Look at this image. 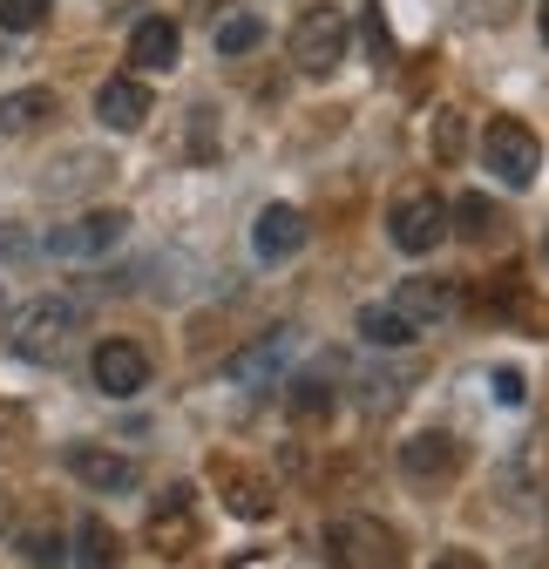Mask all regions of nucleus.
<instances>
[{"label": "nucleus", "instance_id": "obj_8", "mask_svg": "<svg viewBox=\"0 0 549 569\" xmlns=\"http://www.w3.org/2000/svg\"><path fill=\"white\" fill-rule=\"evenodd\" d=\"M89 367H96V387L116 393V400H129V393H143V387H150V352H143V346H129V339H102Z\"/></svg>", "mask_w": 549, "mask_h": 569}, {"label": "nucleus", "instance_id": "obj_11", "mask_svg": "<svg viewBox=\"0 0 549 569\" xmlns=\"http://www.w3.org/2000/svg\"><path fill=\"white\" fill-rule=\"evenodd\" d=\"M96 116H102L109 129H143V116H150V89H143V82H102Z\"/></svg>", "mask_w": 549, "mask_h": 569}, {"label": "nucleus", "instance_id": "obj_26", "mask_svg": "<svg viewBox=\"0 0 549 569\" xmlns=\"http://www.w3.org/2000/svg\"><path fill=\"white\" fill-rule=\"evenodd\" d=\"M461 14H475V21H502L509 0H461Z\"/></svg>", "mask_w": 549, "mask_h": 569}, {"label": "nucleus", "instance_id": "obj_13", "mask_svg": "<svg viewBox=\"0 0 549 569\" xmlns=\"http://www.w3.org/2000/svg\"><path fill=\"white\" fill-rule=\"evenodd\" d=\"M129 61L136 68H177V21H136Z\"/></svg>", "mask_w": 549, "mask_h": 569}, {"label": "nucleus", "instance_id": "obj_14", "mask_svg": "<svg viewBox=\"0 0 549 569\" xmlns=\"http://www.w3.org/2000/svg\"><path fill=\"white\" fill-rule=\"evenodd\" d=\"M393 306H400L407 319H415V326H428V319H441V312L455 306V292H448V284H441V278H407Z\"/></svg>", "mask_w": 549, "mask_h": 569}, {"label": "nucleus", "instance_id": "obj_24", "mask_svg": "<svg viewBox=\"0 0 549 569\" xmlns=\"http://www.w3.org/2000/svg\"><path fill=\"white\" fill-rule=\"evenodd\" d=\"M292 413H326V387L319 380H292Z\"/></svg>", "mask_w": 549, "mask_h": 569}, {"label": "nucleus", "instance_id": "obj_5", "mask_svg": "<svg viewBox=\"0 0 549 569\" xmlns=\"http://www.w3.org/2000/svg\"><path fill=\"white\" fill-rule=\"evenodd\" d=\"M326 542H332V562H373V569H393L400 562V536L387 529V522H332L326 529Z\"/></svg>", "mask_w": 549, "mask_h": 569}, {"label": "nucleus", "instance_id": "obj_22", "mask_svg": "<svg viewBox=\"0 0 549 569\" xmlns=\"http://www.w3.org/2000/svg\"><path fill=\"white\" fill-rule=\"evenodd\" d=\"M41 21H48V0H0V28L8 34H28Z\"/></svg>", "mask_w": 549, "mask_h": 569}, {"label": "nucleus", "instance_id": "obj_12", "mask_svg": "<svg viewBox=\"0 0 549 569\" xmlns=\"http://www.w3.org/2000/svg\"><path fill=\"white\" fill-rule=\"evenodd\" d=\"M183 509H190V488H170L163 509H157V522H150V542H157L163 556H183V549L197 542V529L183 522Z\"/></svg>", "mask_w": 549, "mask_h": 569}, {"label": "nucleus", "instance_id": "obj_7", "mask_svg": "<svg viewBox=\"0 0 549 569\" xmlns=\"http://www.w3.org/2000/svg\"><path fill=\"white\" fill-rule=\"evenodd\" d=\"M122 231H129L122 210H89V218L48 231V251H54V258H102L109 244H122Z\"/></svg>", "mask_w": 549, "mask_h": 569}, {"label": "nucleus", "instance_id": "obj_19", "mask_svg": "<svg viewBox=\"0 0 549 569\" xmlns=\"http://www.w3.org/2000/svg\"><path fill=\"white\" fill-rule=\"evenodd\" d=\"M48 109H54L48 89H21V96H8V102H0V136H8V129H34Z\"/></svg>", "mask_w": 549, "mask_h": 569}, {"label": "nucleus", "instance_id": "obj_18", "mask_svg": "<svg viewBox=\"0 0 549 569\" xmlns=\"http://www.w3.org/2000/svg\"><path fill=\"white\" fill-rule=\"evenodd\" d=\"M224 488H231V495H224L231 516H251V522H264V516H271V488H264V481H251V475H231V468H224Z\"/></svg>", "mask_w": 549, "mask_h": 569}, {"label": "nucleus", "instance_id": "obj_31", "mask_svg": "<svg viewBox=\"0 0 549 569\" xmlns=\"http://www.w3.org/2000/svg\"><path fill=\"white\" fill-rule=\"evenodd\" d=\"M542 264H549V238H542Z\"/></svg>", "mask_w": 549, "mask_h": 569}, {"label": "nucleus", "instance_id": "obj_28", "mask_svg": "<svg viewBox=\"0 0 549 569\" xmlns=\"http://www.w3.org/2000/svg\"><path fill=\"white\" fill-rule=\"evenodd\" d=\"M496 393H502V400H509V407H516V400H522V393H529V387H522V373H509V367H502V373H496Z\"/></svg>", "mask_w": 549, "mask_h": 569}, {"label": "nucleus", "instance_id": "obj_6", "mask_svg": "<svg viewBox=\"0 0 549 569\" xmlns=\"http://www.w3.org/2000/svg\"><path fill=\"white\" fill-rule=\"evenodd\" d=\"M400 468H407V481H415V488H441V481L461 475V441L441 435V427H428V435H415V441L400 448Z\"/></svg>", "mask_w": 549, "mask_h": 569}, {"label": "nucleus", "instance_id": "obj_1", "mask_svg": "<svg viewBox=\"0 0 549 569\" xmlns=\"http://www.w3.org/2000/svg\"><path fill=\"white\" fill-rule=\"evenodd\" d=\"M76 306L68 299H34L28 312H14V352L21 360H41V367H54L61 352H68V339H76Z\"/></svg>", "mask_w": 549, "mask_h": 569}, {"label": "nucleus", "instance_id": "obj_32", "mask_svg": "<svg viewBox=\"0 0 549 569\" xmlns=\"http://www.w3.org/2000/svg\"><path fill=\"white\" fill-rule=\"evenodd\" d=\"M0 522H8V502H0Z\"/></svg>", "mask_w": 549, "mask_h": 569}, {"label": "nucleus", "instance_id": "obj_3", "mask_svg": "<svg viewBox=\"0 0 549 569\" xmlns=\"http://www.w3.org/2000/svg\"><path fill=\"white\" fill-rule=\"evenodd\" d=\"M482 157H489V170H496L502 183L529 190V183H536V170H542V142H536V129H529V122L496 116V122H489V136H482Z\"/></svg>", "mask_w": 549, "mask_h": 569}, {"label": "nucleus", "instance_id": "obj_10", "mask_svg": "<svg viewBox=\"0 0 549 569\" xmlns=\"http://www.w3.org/2000/svg\"><path fill=\"white\" fill-rule=\"evenodd\" d=\"M251 244H258V258L279 264V258H292V251L306 244V218H299L292 203H271L264 218H258V231H251Z\"/></svg>", "mask_w": 549, "mask_h": 569}, {"label": "nucleus", "instance_id": "obj_4", "mask_svg": "<svg viewBox=\"0 0 549 569\" xmlns=\"http://www.w3.org/2000/svg\"><path fill=\"white\" fill-rule=\"evenodd\" d=\"M387 231H393V244L400 251H435L441 238H448V210H441V197L435 190H407V197H393V210H387Z\"/></svg>", "mask_w": 549, "mask_h": 569}, {"label": "nucleus", "instance_id": "obj_20", "mask_svg": "<svg viewBox=\"0 0 549 569\" xmlns=\"http://www.w3.org/2000/svg\"><path fill=\"white\" fill-rule=\"evenodd\" d=\"M258 41H264V21H258V14H238V21L218 28V48H224V54H251Z\"/></svg>", "mask_w": 549, "mask_h": 569}, {"label": "nucleus", "instance_id": "obj_16", "mask_svg": "<svg viewBox=\"0 0 549 569\" xmlns=\"http://www.w3.org/2000/svg\"><path fill=\"white\" fill-rule=\"evenodd\" d=\"M286 352H292V332H264V346H251V352L231 360V380H271Z\"/></svg>", "mask_w": 549, "mask_h": 569}, {"label": "nucleus", "instance_id": "obj_29", "mask_svg": "<svg viewBox=\"0 0 549 569\" xmlns=\"http://www.w3.org/2000/svg\"><path fill=\"white\" fill-rule=\"evenodd\" d=\"M8 427H21V407H0V435H8Z\"/></svg>", "mask_w": 549, "mask_h": 569}, {"label": "nucleus", "instance_id": "obj_2", "mask_svg": "<svg viewBox=\"0 0 549 569\" xmlns=\"http://www.w3.org/2000/svg\"><path fill=\"white\" fill-rule=\"evenodd\" d=\"M292 61L306 76H332V68L347 61V14H339L332 0H319V8H306L292 21Z\"/></svg>", "mask_w": 549, "mask_h": 569}, {"label": "nucleus", "instance_id": "obj_9", "mask_svg": "<svg viewBox=\"0 0 549 569\" xmlns=\"http://www.w3.org/2000/svg\"><path fill=\"white\" fill-rule=\"evenodd\" d=\"M68 475L89 481V488H102V495L136 488V461H122V455H109V448H68Z\"/></svg>", "mask_w": 549, "mask_h": 569}, {"label": "nucleus", "instance_id": "obj_21", "mask_svg": "<svg viewBox=\"0 0 549 569\" xmlns=\"http://www.w3.org/2000/svg\"><path fill=\"white\" fill-rule=\"evenodd\" d=\"M76 556H82V562H116L122 549H116L109 522H82V529H76Z\"/></svg>", "mask_w": 549, "mask_h": 569}, {"label": "nucleus", "instance_id": "obj_17", "mask_svg": "<svg viewBox=\"0 0 549 569\" xmlns=\"http://www.w3.org/2000/svg\"><path fill=\"white\" fill-rule=\"evenodd\" d=\"M455 231H461L468 244H489V238L502 231V210H496L489 197H461V203H455Z\"/></svg>", "mask_w": 549, "mask_h": 569}, {"label": "nucleus", "instance_id": "obj_30", "mask_svg": "<svg viewBox=\"0 0 549 569\" xmlns=\"http://www.w3.org/2000/svg\"><path fill=\"white\" fill-rule=\"evenodd\" d=\"M542 41H549V0H542Z\"/></svg>", "mask_w": 549, "mask_h": 569}, {"label": "nucleus", "instance_id": "obj_23", "mask_svg": "<svg viewBox=\"0 0 549 569\" xmlns=\"http://www.w3.org/2000/svg\"><path fill=\"white\" fill-rule=\"evenodd\" d=\"M435 157L461 163V116H435Z\"/></svg>", "mask_w": 549, "mask_h": 569}, {"label": "nucleus", "instance_id": "obj_15", "mask_svg": "<svg viewBox=\"0 0 549 569\" xmlns=\"http://www.w3.org/2000/svg\"><path fill=\"white\" fill-rule=\"evenodd\" d=\"M421 326L407 319L400 306H360V339H373V346H407Z\"/></svg>", "mask_w": 549, "mask_h": 569}, {"label": "nucleus", "instance_id": "obj_25", "mask_svg": "<svg viewBox=\"0 0 549 569\" xmlns=\"http://www.w3.org/2000/svg\"><path fill=\"white\" fill-rule=\"evenodd\" d=\"M68 549L54 542V536H21V562H61Z\"/></svg>", "mask_w": 549, "mask_h": 569}, {"label": "nucleus", "instance_id": "obj_27", "mask_svg": "<svg viewBox=\"0 0 549 569\" xmlns=\"http://www.w3.org/2000/svg\"><path fill=\"white\" fill-rule=\"evenodd\" d=\"M367 48H373V61H387V28H380L373 8H367Z\"/></svg>", "mask_w": 549, "mask_h": 569}]
</instances>
